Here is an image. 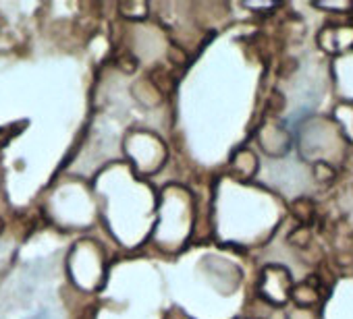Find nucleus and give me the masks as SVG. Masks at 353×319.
Returning <instances> with one entry per match:
<instances>
[]
</instances>
